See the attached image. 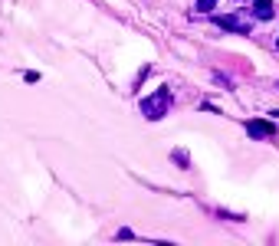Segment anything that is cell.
Instances as JSON below:
<instances>
[{
	"instance_id": "cell-1",
	"label": "cell",
	"mask_w": 279,
	"mask_h": 246,
	"mask_svg": "<svg viewBox=\"0 0 279 246\" xmlns=\"http://www.w3.org/2000/svg\"><path fill=\"white\" fill-rule=\"evenodd\" d=\"M167 109H171V89H158V92H151V95L142 102V112H145V118H148V122L164 118Z\"/></svg>"
},
{
	"instance_id": "cell-2",
	"label": "cell",
	"mask_w": 279,
	"mask_h": 246,
	"mask_svg": "<svg viewBox=\"0 0 279 246\" xmlns=\"http://www.w3.org/2000/svg\"><path fill=\"white\" fill-rule=\"evenodd\" d=\"M247 131L253 138H273L276 135V125L273 122H247Z\"/></svg>"
},
{
	"instance_id": "cell-3",
	"label": "cell",
	"mask_w": 279,
	"mask_h": 246,
	"mask_svg": "<svg viewBox=\"0 0 279 246\" xmlns=\"http://www.w3.org/2000/svg\"><path fill=\"white\" fill-rule=\"evenodd\" d=\"M217 26H223V30H233V33H250V23L247 20H240V17H217Z\"/></svg>"
},
{
	"instance_id": "cell-4",
	"label": "cell",
	"mask_w": 279,
	"mask_h": 246,
	"mask_svg": "<svg viewBox=\"0 0 279 246\" xmlns=\"http://www.w3.org/2000/svg\"><path fill=\"white\" fill-rule=\"evenodd\" d=\"M253 13L260 20H273V0H253Z\"/></svg>"
},
{
	"instance_id": "cell-5",
	"label": "cell",
	"mask_w": 279,
	"mask_h": 246,
	"mask_svg": "<svg viewBox=\"0 0 279 246\" xmlns=\"http://www.w3.org/2000/svg\"><path fill=\"white\" fill-rule=\"evenodd\" d=\"M171 161H178V164L184 167V171L191 167V158H187V151H181V148H178V151H171Z\"/></svg>"
},
{
	"instance_id": "cell-6",
	"label": "cell",
	"mask_w": 279,
	"mask_h": 246,
	"mask_svg": "<svg viewBox=\"0 0 279 246\" xmlns=\"http://www.w3.org/2000/svg\"><path fill=\"white\" fill-rule=\"evenodd\" d=\"M214 7H217V0H197V10L200 13H211Z\"/></svg>"
},
{
	"instance_id": "cell-7",
	"label": "cell",
	"mask_w": 279,
	"mask_h": 246,
	"mask_svg": "<svg viewBox=\"0 0 279 246\" xmlns=\"http://www.w3.org/2000/svg\"><path fill=\"white\" fill-rule=\"evenodd\" d=\"M276 49H279V40H276Z\"/></svg>"
}]
</instances>
